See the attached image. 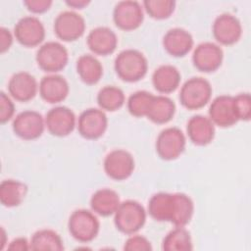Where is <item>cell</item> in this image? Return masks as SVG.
I'll list each match as a JSON object with an SVG mask.
<instances>
[{
	"label": "cell",
	"mask_w": 251,
	"mask_h": 251,
	"mask_svg": "<svg viewBox=\"0 0 251 251\" xmlns=\"http://www.w3.org/2000/svg\"><path fill=\"white\" fill-rule=\"evenodd\" d=\"M117 75L126 82H136L142 79L148 71V62L142 52L136 49H126L120 52L114 62Z\"/></svg>",
	"instance_id": "obj_1"
},
{
	"label": "cell",
	"mask_w": 251,
	"mask_h": 251,
	"mask_svg": "<svg viewBox=\"0 0 251 251\" xmlns=\"http://www.w3.org/2000/svg\"><path fill=\"white\" fill-rule=\"evenodd\" d=\"M146 222L144 207L135 200L121 202L114 214V224L118 230L125 234H134L143 227Z\"/></svg>",
	"instance_id": "obj_2"
},
{
	"label": "cell",
	"mask_w": 251,
	"mask_h": 251,
	"mask_svg": "<svg viewBox=\"0 0 251 251\" xmlns=\"http://www.w3.org/2000/svg\"><path fill=\"white\" fill-rule=\"evenodd\" d=\"M162 43L171 56L183 57L192 49L194 41L189 31L181 27H174L165 33Z\"/></svg>",
	"instance_id": "obj_20"
},
{
	"label": "cell",
	"mask_w": 251,
	"mask_h": 251,
	"mask_svg": "<svg viewBox=\"0 0 251 251\" xmlns=\"http://www.w3.org/2000/svg\"><path fill=\"white\" fill-rule=\"evenodd\" d=\"M224 59V52L220 45L206 41L198 44L192 54L193 66L200 72L213 73L217 71Z\"/></svg>",
	"instance_id": "obj_13"
},
{
	"label": "cell",
	"mask_w": 251,
	"mask_h": 251,
	"mask_svg": "<svg viewBox=\"0 0 251 251\" xmlns=\"http://www.w3.org/2000/svg\"><path fill=\"white\" fill-rule=\"evenodd\" d=\"M176 104L168 96L154 95L146 118L154 124L163 125L169 123L175 116Z\"/></svg>",
	"instance_id": "obj_25"
},
{
	"label": "cell",
	"mask_w": 251,
	"mask_h": 251,
	"mask_svg": "<svg viewBox=\"0 0 251 251\" xmlns=\"http://www.w3.org/2000/svg\"><path fill=\"white\" fill-rule=\"evenodd\" d=\"M76 73L79 78L88 85L96 84L103 75V66L93 55H81L75 64Z\"/></svg>",
	"instance_id": "obj_26"
},
{
	"label": "cell",
	"mask_w": 251,
	"mask_h": 251,
	"mask_svg": "<svg viewBox=\"0 0 251 251\" xmlns=\"http://www.w3.org/2000/svg\"><path fill=\"white\" fill-rule=\"evenodd\" d=\"M54 32L63 41H75L85 31V21L75 11L61 12L54 21Z\"/></svg>",
	"instance_id": "obj_9"
},
{
	"label": "cell",
	"mask_w": 251,
	"mask_h": 251,
	"mask_svg": "<svg viewBox=\"0 0 251 251\" xmlns=\"http://www.w3.org/2000/svg\"><path fill=\"white\" fill-rule=\"evenodd\" d=\"M9 250H21L25 251L30 249V243L25 237H17L12 240L8 246Z\"/></svg>",
	"instance_id": "obj_39"
},
{
	"label": "cell",
	"mask_w": 251,
	"mask_h": 251,
	"mask_svg": "<svg viewBox=\"0 0 251 251\" xmlns=\"http://www.w3.org/2000/svg\"><path fill=\"white\" fill-rule=\"evenodd\" d=\"M120 204L121 200L118 192L111 188L98 189L90 198L91 210L102 217L114 215Z\"/></svg>",
	"instance_id": "obj_23"
},
{
	"label": "cell",
	"mask_w": 251,
	"mask_h": 251,
	"mask_svg": "<svg viewBox=\"0 0 251 251\" xmlns=\"http://www.w3.org/2000/svg\"><path fill=\"white\" fill-rule=\"evenodd\" d=\"M208 113L212 123L221 127H228L238 122L234 110L233 96L230 95L217 96L211 102Z\"/></svg>",
	"instance_id": "obj_16"
},
{
	"label": "cell",
	"mask_w": 251,
	"mask_h": 251,
	"mask_svg": "<svg viewBox=\"0 0 251 251\" xmlns=\"http://www.w3.org/2000/svg\"><path fill=\"white\" fill-rule=\"evenodd\" d=\"M211 83L204 77L193 76L187 79L179 91V101L188 110L203 108L212 96Z\"/></svg>",
	"instance_id": "obj_3"
},
{
	"label": "cell",
	"mask_w": 251,
	"mask_h": 251,
	"mask_svg": "<svg viewBox=\"0 0 251 251\" xmlns=\"http://www.w3.org/2000/svg\"><path fill=\"white\" fill-rule=\"evenodd\" d=\"M214 38L223 45L236 43L242 34V26L239 20L228 13L219 15L212 25Z\"/></svg>",
	"instance_id": "obj_15"
},
{
	"label": "cell",
	"mask_w": 251,
	"mask_h": 251,
	"mask_svg": "<svg viewBox=\"0 0 251 251\" xmlns=\"http://www.w3.org/2000/svg\"><path fill=\"white\" fill-rule=\"evenodd\" d=\"M68 228L71 235L79 242L87 243L98 235L100 223L97 217L89 210H75L68 221Z\"/></svg>",
	"instance_id": "obj_4"
},
{
	"label": "cell",
	"mask_w": 251,
	"mask_h": 251,
	"mask_svg": "<svg viewBox=\"0 0 251 251\" xmlns=\"http://www.w3.org/2000/svg\"><path fill=\"white\" fill-rule=\"evenodd\" d=\"M234 110L238 121H249L251 118V96L249 93H239L233 96Z\"/></svg>",
	"instance_id": "obj_34"
},
{
	"label": "cell",
	"mask_w": 251,
	"mask_h": 251,
	"mask_svg": "<svg viewBox=\"0 0 251 251\" xmlns=\"http://www.w3.org/2000/svg\"><path fill=\"white\" fill-rule=\"evenodd\" d=\"M194 213V203L192 199L184 193H174V209L171 223L176 226H185L192 219Z\"/></svg>",
	"instance_id": "obj_28"
},
{
	"label": "cell",
	"mask_w": 251,
	"mask_h": 251,
	"mask_svg": "<svg viewBox=\"0 0 251 251\" xmlns=\"http://www.w3.org/2000/svg\"><path fill=\"white\" fill-rule=\"evenodd\" d=\"M180 78V73L175 66L162 65L153 72L152 83L158 92L169 94L178 87Z\"/></svg>",
	"instance_id": "obj_22"
},
{
	"label": "cell",
	"mask_w": 251,
	"mask_h": 251,
	"mask_svg": "<svg viewBox=\"0 0 251 251\" xmlns=\"http://www.w3.org/2000/svg\"><path fill=\"white\" fill-rule=\"evenodd\" d=\"M35 61L43 72L55 74L67 66L69 53L67 48L60 42L47 41L38 48Z\"/></svg>",
	"instance_id": "obj_5"
},
{
	"label": "cell",
	"mask_w": 251,
	"mask_h": 251,
	"mask_svg": "<svg viewBox=\"0 0 251 251\" xmlns=\"http://www.w3.org/2000/svg\"><path fill=\"white\" fill-rule=\"evenodd\" d=\"M143 20V6L137 1H120L114 8L113 21L117 27L122 30H134L141 25Z\"/></svg>",
	"instance_id": "obj_8"
},
{
	"label": "cell",
	"mask_w": 251,
	"mask_h": 251,
	"mask_svg": "<svg viewBox=\"0 0 251 251\" xmlns=\"http://www.w3.org/2000/svg\"><path fill=\"white\" fill-rule=\"evenodd\" d=\"M154 95L146 90H139L132 93L127 99V110L133 117H146L150 103Z\"/></svg>",
	"instance_id": "obj_32"
},
{
	"label": "cell",
	"mask_w": 251,
	"mask_h": 251,
	"mask_svg": "<svg viewBox=\"0 0 251 251\" xmlns=\"http://www.w3.org/2000/svg\"><path fill=\"white\" fill-rule=\"evenodd\" d=\"M27 193L25 183L16 179H5L0 184V201L4 207L13 208L22 204Z\"/></svg>",
	"instance_id": "obj_27"
},
{
	"label": "cell",
	"mask_w": 251,
	"mask_h": 251,
	"mask_svg": "<svg viewBox=\"0 0 251 251\" xmlns=\"http://www.w3.org/2000/svg\"><path fill=\"white\" fill-rule=\"evenodd\" d=\"M38 90L35 77L27 72L14 74L8 82L9 94L19 102H27L34 98Z\"/></svg>",
	"instance_id": "obj_18"
},
{
	"label": "cell",
	"mask_w": 251,
	"mask_h": 251,
	"mask_svg": "<svg viewBox=\"0 0 251 251\" xmlns=\"http://www.w3.org/2000/svg\"><path fill=\"white\" fill-rule=\"evenodd\" d=\"M1 236H2V241H1V249H3V247H4V245H5V240H4V238L6 237V233H5V230H4V228H3V227L1 228Z\"/></svg>",
	"instance_id": "obj_41"
},
{
	"label": "cell",
	"mask_w": 251,
	"mask_h": 251,
	"mask_svg": "<svg viewBox=\"0 0 251 251\" xmlns=\"http://www.w3.org/2000/svg\"><path fill=\"white\" fill-rule=\"evenodd\" d=\"M13 43V35L11 31L4 27H0V52L1 54H4L6 51H8Z\"/></svg>",
	"instance_id": "obj_38"
},
{
	"label": "cell",
	"mask_w": 251,
	"mask_h": 251,
	"mask_svg": "<svg viewBox=\"0 0 251 251\" xmlns=\"http://www.w3.org/2000/svg\"><path fill=\"white\" fill-rule=\"evenodd\" d=\"M40 97L47 103L56 104L64 101L70 91L67 79L56 74L45 75L41 78L38 86Z\"/></svg>",
	"instance_id": "obj_17"
},
{
	"label": "cell",
	"mask_w": 251,
	"mask_h": 251,
	"mask_svg": "<svg viewBox=\"0 0 251 251\" xmlns=\"http://www.w3.org/2000/svg\"><path fill=\"white\" fill-rule=\"evenodd\" d=\"M44 119L48 131L58 137H64L72 133L76 124L75 113L66 106H57L50 109Z\"/></svg>",
	"instance_id": "obj_14"
},
{
	"label": "cell",
	"mask_w": 251,
	"mask_h": 251,
	"mask_svg": "<svg viewBox=\"0 0 251 251\" xmlns=\"http://www.w3.org/2000/svg\"><path fill=\"white\" fill-rule=\"evenodd\" d=\"M126 101L124 91L115 85L102 87L97 94V103L103 111L114 112L121 109Z\"/></svg>",
	"instance_id": "obj_31"
},
{
	"label": "cell",
	"mask_w": 251,
	"mask_h": 251,
	"mask_svg": "<svg viewBox=\"0 0 251 251\" xmlns=\"http://www.w3.org/2000/svg\"><path fill=\"white\" fill-rule=\"evenodd\" d=\"M15 113V106L11 98L4 92H0V123L5 124L10 121Z\"/></svg>",
	"instance_id": "obj_36"
},
{
	"label": "cell",
	"mask_w": 251,
	"mask_h": 251,
	"mask_svg": "<svg viewBox=\"0 0 251 251\" xmlns=\"http://www.w3.org/2000/svg\"><path fill=\"white\" fill-rule=\"evenodd\" d=\"M186 131L190 141L197 146H205L211 143L215 136V125L205 116L195 115L186 125Z\"/></svg>",
	"instance_id": "obj_21"
},
{
	"label": "cell",
	"mask_w": 251,
	"mask_h": 251,
	"mask_svg": "<svg viewBox=\"0 0 251 251\" xmlns=\"http://www.w3.org/2000/svg\"><path fill=\"white\" fill-rule=\"evenodd\" d=\"M17 41L25 47H35L45 38V28L42 22L34 16H25L20 19L14 27Z\"/></svg>",
	"instance_id": "obj_11"
},
{
	"label": "cell",
	"mask_w": 251,
	"mask_h": 251,
	"mask_svg": "<svg viewBox=\"0 0 251 251\" xmlns=\"http://www.w3.org/2000/svg\"><path fill=\"white\" fill-rule=\"evenodd\" d=\"M53 2L51 0H25L24 1V5L26 9L34 14H42L47 12Z\"/></svg>",
	"instance_id": "obj_37"
},
{
	"label": "cell",
	"mask_w": 251,
	"mask_h": 251,
	"mask_svg": "<svg viewBox=\"0 0 251 251\" xmlns=\"http://www.w3.org/2000/svg\"><path fill=\"white\" fill-rule=\"evenodd\" d=\"M108 126V118L102 109L88 108L80 113L77 120L78 133L90 140L100 138Z\"/></svg>",
	"instance_id": "obj_12"
},
{
	"label": "cell",
	"mask_w": 251,
	"mask_h": 251,
	"mask_svg": "<svg viewBox=\"0 0 251 251\" xmlns=\"http://www.w3.org/2000/svg\"><path fill=\"white\" fill-rule=\"evenodd\" d=\"M106 175L114 180L128 178L134 170L133 156L125 149H115L109 152L103 163Z\"/></svg>",
	"instance_id": "obj_10"
},
{
	"label": "cell",
	"mask_w": 251,
	"mask_h": 251,
	"mask_svg": "<svg viewBox=\"0 0 251 251\" xmlns=\"http://www.w3.org/2000/svg\"><path fill=\"white\" fill-rule=\"evenodd\" d=\"M162 249L165 251H189L193 249L189 231L184 226H176L163 239Z\"/></svg>",
	"instance_id": "obj_30"
},
{
	"label": "cell",
	"mask_w": 251,
	"mask_h": 251,
	"mask_svg": "<svg viewBox=\"0 0 251 251\" xmlns=\"http://www.w3.org/2000/svg\"><path fill=\"white\" fill-rule=\"evenodd\" d=\"M186 138L182 130L176 126L163 129L157 136L155 148L158 156L165 161L178 158L184 151Z\"/></svg>",
	"instance_id": "obj_6"
},
{
	"label": "cell",
	"mask_w": 251,
	"mask_h": 251,
	"mask_svg": "<svg viewBox=\"0 0 251 251\" xmlns=\"http://www.w3.org/2000/svg\"><path fill=\"white\" fill-rule=\"evenodd\" d=\"M89 3L90 1L88 0H67L66 1V4L69 7H72L74 9H82L86 7Z\"/></svg>",
	"instance_id": "obj_40"
},
{
	"label": "cell",
	"mask_w": 251,
	"mask_h": 251,
	"mask_svg": "<svg viewBox=\"0 0 251 251\" xmlns=\"http://www.w3.org/2000/svg\"><path fill=\"white\" fill-rule=\"evenodd\" d=\"M124 249L126 251H151V242L139 234H131L125 242Z\"/></svg>",
	"instance_id": "obj_35"
},
{
	"label": "cell",
	"mask_w": 251,
	"mask_h": 251,
	"mask_svg": "<svg viewBox=\"0 0 251 251\" xmlns=\"http://www.w3.org/2000/svg\"><path fill=\"white\" fill-rule=\"evenodd\" d=\"M142 6L152 19L165 20L174 13L176 2L173 0H145Z\"/></svg>",
	"instance_id": "obj_33"
},
{
	"label": "cell",
	"mask_w": 251,
	"mask_h": 251,
	"mask_svg": "<svg viewBox=\"0 0 251 251\" xmlns=\"http://www.w3.org/2000/svg\"><path fill=\"white\" fill-rule=\"evenodd\" d=\"M148 214L157 222H170L173 217L174 193L158 192L148 201Z\"/></svg>",
	"instance_id": "obj_24"
},
{
	"label": "cell",
	"mask_w": 251,
	"mask_h": 251,
	"mask_svg": "<svg viewBox=\"0 0 251 251\" xmlns=\"http://www.w3.org/2000/svg\"><path fill=\"white\" fill-rule=\"evenodd\" d=\"M45 126V119L42 115L32 110L19 113L12 123L14 133L25 140H33L40 137Z\"/></svg>",
	"instance_id": "obj_7"
},
{
	"label": "cell",
	"mask_w": 251,
	"mask_h": 251,
	"mask_svg": "<svg viewBox=\"0 0 251 251\" xmlns=\"http://www.w3.org/2000/svg\"><path fill=\"white\" fill-rule=\"evenodd\" d=\"M86 44L94 54L107 56L116 50L118 37L111 28L107 26H97L89 31Z\"/></svg>",
	"instance_id": "obj_19"
},
{
	"label": "cell",
	"mask_w": 251,
	"mask_h": 251,
	"mask_svg": "<svg viewBox=\"0 0 251 251\" xmlns=\"http://www.w3.org/2000/svg\"><path fill=\"white\" fill-rule=\"evenodd\" d=\"M30 249L34 251L41 250H64V242L61 236L53 229L42 228L35 231L30 238Z\"/></svg>",
	"instance_id": "obj_29"
}]
</instances>
